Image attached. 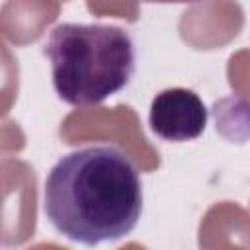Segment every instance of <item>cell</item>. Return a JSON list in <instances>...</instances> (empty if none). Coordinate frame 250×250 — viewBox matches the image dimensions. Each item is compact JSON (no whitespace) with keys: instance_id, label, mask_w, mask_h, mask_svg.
Returning <instances> with one entry per match:
<instances>
[{"instance_id":"2","label":"cell","mask_w":250,"mask_h":250,"mask_svg":"<svg viewBox=\"0 0 250 250\" xmlns=\"http://www.w3.org/2000/svg\"><path fill=\"white\" fill-rule=\"evenodd\" d=\"M43 53L57 96L70 105H98L135 74L133 39L117 25L59 23L47 35Z\"/></svg>"},{"instance_id":"3","label":"cell","mask_w":250,"mask_h":250,"mask_svg":"<svg viewBox=\"0 0 250 250\" xmlns=\"http://www.w3.org/2000/svg\"><path fill=\"white\" fill-rule=\"evenodd\" d=\"M209 111L203 100L189 88H166L150 102V131L170 143L197 139L207 127Z\"/></svg>"},{"instance_id":"1","label":"cell","mask_w":250,"mask_h":250,"mask_svg":"<svg viewBox=\"0 0 250 250\" xmlns=\"http://www.w3.org/2000/svg\"><path fill=\"white\" fill-rule=\"evenodd\" d=\"M43 209L68 240L96 246L127 236L143 213V184L133 160L113 145L61 156L45 178Z\"/></svg>"}]
</instances>
